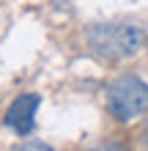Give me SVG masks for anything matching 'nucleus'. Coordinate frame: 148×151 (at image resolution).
Instances as JSON below:
<instances>
[{
	"label": "nucleus",
	"mask_w": 148,
	"mask_h": 151,
	"mask_svg": "<svg viewBox=\"0 0 148 151\" xmlns=\"http://www.w3.org/2000/svg\"><path fill=\"white\" fill-rule=\"evenodd\" d=\"M143 146H145V148H148V127H145V129H143Z\"/></svg>",
	"instance_id": "39448f33"
},
{
	"label": "nucleus",
	"mask_w": 148,
	"mask_h": 151,
	"mask_svg": "<svg viewBox=\"0 0 148 151\" xmlns=\"http://www.w3.org/2000/svg\"><path fill=\"white\" fill-rule=\"evenodd\" d=\"M41 104L39 93H19L11 102V107L6 110V127L14 129L16 135H30L33 127H36V110Z\"/></svg>",
	"instance_id": "7ed1b4c3"
},
{
	"label": "nucleus",
	"mask_w": 148,
	"mask_h": 151,
	"mask_svg": "<svg viewBox=\"0 0 148 151\" xmlns=\"http://www.w3.org/2000/svg\"><path fill=\"white\" fill-rule=\"evenodd\" d=\"M14 151H55V148L47 146V143H22V146H16Z\"/></svg>",
	"instance_id": "20e7f679"
},
{
	"label": "nucleus",
	"mask_w": 148,
	"mask_h": 151,
	"mask_svg": "<svg viewBox=\"0 0 148 151\" xmlns=\"http://www.w3.org/2000/svg\"><path fill=\"white\" fill-rule=\"evenodd\" d=\"M107 110L118 121H132L148 110V85L137 74H121L104 91Z\"/></svg>",
	"instance_id": "f03ea898"
},
{
	"label": "nucleus",
	"mask_w": 148,
	"mask_h": 151,
	"mask_svg": "<svg viewBox=\"0 0 148 151\" xmlns=\"http://www.w3.org/2000/svg\"><path fill=\"white\" fill-rule=\"evenodd\" d=\"M85 39L93 55L102 60H124L140 52L143 30L129 22H99L85 28Z\"/></svg>",
	"instance_id": "f257e3e1"
}]
</instances>
